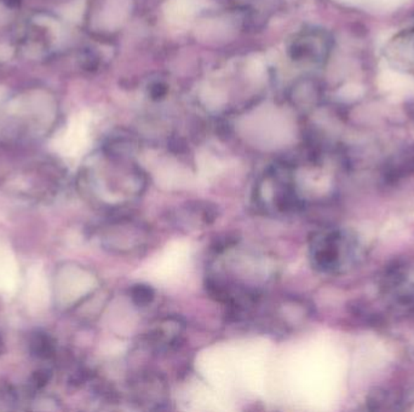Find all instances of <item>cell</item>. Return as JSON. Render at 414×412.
<instances>
[{
  "instance_id": "6da1fadb",
  "label": "cell",
  "mask_w": 414,
  "mask_h": 412,
  "mask_svg": "<svg viewBox=\"0 0 414 412\" xmlns=\"http://www.w3.org/2000/svg\"><path fill=\"white\" fill-rule=\"evenodd\" d=\"M253 202L269 217H287L305 207L296 173L287 165L274 166L261 174L253 189Z\"/></svg>"
},
{
  "instance_id": "7a4b0ae2",
  "label": "cell",
  "mask_w": 414,
  "mask_h": 412,
  "mask_svg": "<svg viewBox=\"0 0 414 412\" xmlns=\"http://www.w3.org/2000/svg\"><path fill=\"white\" fill-rule=\"evenodd\" d=\"M353 247L351 239L344 231L323 229L310 237V261L320 272L336 274L344 266Z\"/></svg>"
},
{
  "instance_id": "3957f363",
  "label": "cell",
  "mask_w": 414,
  "mask_h": 412,
  "mask_svg": "<svg viewBox=\"0 0 414 412\" xmlns=\"http://www.w3.org/2000/svg\"><path fill=\"white\" fill-rule=\"evenodd\" d=\"M105 246L118 254L140 252L148 244L149 229L143 222L129 215H118L109 222Z\"/></svg>"
},
{
  "instance_id": "277c9868",
  "label": "cell",
  "mask_w": 414,
  "mask_h": 412,
  "mask_svg": "<svg viewBox=\"0 0 414 412\" xmlns=\"http://www.w3.org/2000/svg\"><path fill=\"white\" fill-rule=\"evenodd\" d=\"M129 398L144 410H162L169 403V385L162 373L141 370L129 381Z\"/></svg>"
},
{
  "instance_id": "5b68a950",
  "label": "cell",
  "mask_w": 414,
  "mask_h": 412,
  "mask_svg": "<svg viewBox=\"0 0 414 412\" xmlns=\"http://www.w3.org/2000/svg\"><path fill=\"white\" fill-rule=\"evenodd\" d=\"M186 333V323L179 316H165L154 321L141 338L148 351L160 354L179 347Z\"/></svg>"
},
{
  "instance_id": "8992f818",
  "label": "cell",
  "mask_w": 414,
  "mask_h": 412,
  "mask_svg": "<svg viewBox=\"0 0 414 412\" xmlns=\"http://www.w3.org/2000/svg\"><path fill=\"white\" fill-rule=\"evenodd\" d=\"M414 174V145L402 149L387 162L384 168V180L395 184Z\"/></svg>"
},
{
  "instance_id": "52a82bcc",
  "label": "cell",
  "mask_w": 414,
  "mask_h": 412,
  "mask_svg": "<svg viewBox=\"0 0 414 412\" xmlns=\"http://www.w3.org/2000/svg\"><path fill=\"white\" fill-rule=\"evenodd\" d=\"M129 296L132 304L137 307H148L149 305H152L153 301L155 300V291L149 284L137 283L131 286Z\"/></svg>"
},
{
  "instance_id": "ba28073f",
  "label": "cell",
  "mask_w": 414,
  "mask_h": 412,
  "mask_svg": "<svg viewBox=\"0 0 414 412\" xmlns=\"http://www.w3.org/2000/svg\"><path fill=\"white\" fill-rule=\"evenodd\" d=\"M30 347H31L32 354L38 358H48L53 356L55 352L53 338L45 333H37L33 335Z\"/></svg>"
},
{
  "instance_id": "9c48e42d",
  "label": "cell",
  "mask_w": 414,
  "mask_h": 412,
  "mask_svg": "<svg viewBox=\"0 0 414 412\" xmlns=\"http://www.w3.org/2000/svg\"><path fill=\"white\" fill-rule=\"evenodd\" d=\"M405 266L400 264V263H394L385 271V276L383 278L384 288L385 289H392V288L400 286L405 281Z\"/></svg>"
},
{
  "instance_id": "30bf717a",
  "label": "cell",
  "mask_w": 414,
  "mask_h": 412,
  "mask_svg": "<svg viewBox=\"0 0 414 412\" xmlns=\"http://www.w3.org/2000/svg\"><path fill=\"white\" fill-rule=\"evenodd\" d=\"M48 378H50V373L48 371H46V370L38 371V373H35L34 383L38 387L44 386L45 383H48Z\"/></svg>"
},
{
  "instance_id": "8fae6325",
  "label": "cell",
  "mask_w": 414,
  "mask_h": 412,
  "mask_svg": "<svg viewBox=\"0 0 414 412\" xmlns=\"http://www.w3.org/2000/svg\"><path fill=\"white\" fill-rule=\"evenodd\" d=\"M0 347H1V341H0Z\"/></svg>"
}]
</instances>
